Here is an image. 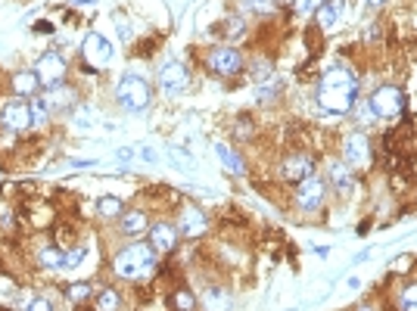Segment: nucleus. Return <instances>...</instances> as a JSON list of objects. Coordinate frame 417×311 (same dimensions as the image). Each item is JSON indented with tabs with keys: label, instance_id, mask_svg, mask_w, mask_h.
Masks as SVG:
<instances>
[{
	"label": "nucleus",
	"instance_id": "obj_17",
	"mask_svg": "<svg viewBox=\"0 0 417 311\" xmlns=\"http://www.w3.org/2000/svg\"><path fill=\"white\" fill-rule=\"evenodd\" d=\"M13 93H16V97H38V91H41V81H38V75H34V72H16V75H13Z\"/></svg>",
	"mask_w": 417,
	"mask_h": 311
},
{
	"label": "nucleus",
	"instance_id": "obj_1",
	"mask_svg": "<svg viewBox=\"0 0 417 311\" xmlns=\"http://www.w3.org/2000/svg\"><path fill=\"white\" fill-rule=\"evenodd\" d=\"M358 100V81L349 69H330L324 72V78L318 81V106L324 112H333V115H346L352 112Z\"/></svg>",
	"mask_w": 417,
	"mask_h": 311
},
{
	"label": "nucleus",
	"instance_id": "obj_2",
	"mask_svg": "<svg viewBox=\"0 0 417 311\" xmlns=\"http://www.w3.org/2000/svg\"><path fill=\"white\" fill-rule=\"evenodd\" d=\"M153 262H156V252L150 243H131L112 258V267H116L119 277L125 280H140L153 271Z\"/></svg>",
	"mask_w": 417,
	"mask_h": 311
},
{
	"label": "nucleus",
	"instance_id": "obj_26",
	"mask_svg": "<svg viewBox=\"0 0 417 311\" xmlns=\"http://www.w3.org/2000/svg\"><path fill=\"white\" fill-rule=\"evenodd\" d=\"M171 302H175V308H178V311H193V308H197V299H193L190 289H178L175 299H171Z\"/></svg>",
	"mask_w": 417,
	"mask_h": 311
},
{
	"label": "nucleus",
	"instance_id": "obj_6",
	"mask_svg": "<svg viewBox=\"0 0 417 311\" xmlns=\"http://www.w3.org/2000/svg\"><path fill=\"white\" fill-rule=\"evenodd\" d=\"M0 121H4L6 131L19 134V131H28L32 128V103H25L22 97H13L0 106Z\"/></svg>",
	"mask_w": 417,
	"mask_h": 311
},
{
	"label": "nucleus",
	"instance_id": "obj_7",
	"mask_svg": "<svg viewBox=\"0 0 417 311\" xmlns=\"http://www.w3.org/2000/svg\"><path fill=\"white\" fill-rule=\"evenodd\" d=\"M206 66H208V72H215V75L231 78L243 69V56L237 47H212L206 53Z\"/></svg>",
	"mask_w": 417,
	"mask_h": 311
},
{
	"label": "nucleus",
	"instance_id": "obj_25",
	"mask_svg": "<svg viewBox=\"0 0 417 311\" xmlns=\"http://www.w3.org/2000/svg\"><path fill=\"white\" fill-rule=\"evenodd\" d=\"M399 311H417V280L402 289V296H399Z\"/></svg>",
	"mask_w": 417,
	"mask_h": 311
},
{
	"label": "nucleus",
	"instance_id": "obj_30",
	"mask_svg": "<svg viewBox=\"0 0 417 311\" xmlns=\"http://www.w3.org/2000/svg\"><path fill=\"white\" fill-rule=\"evenodd\" d=\"M321 4H324V0H293V10L296 13H315V10H321Z\"/></svg>",
	"mask_w": 417,
	"mask_h": 311
},
{
	"label": "nucleus",
	"instance_id": "obj_29",
	"mask_svg": "<svg viewBox=\"0 0 417 311\" xmlns=\"http://www.w3.org/2000/svg\"><path fill=\"white\" fill-rule=\"evenodd\" d=\"M91 296V284H72L69 286V299L72 302H84Z\"/></svg>",
	"mask_w": 417,
	"mask_h": 311
},
{
	"label": "nucleus",
	"instance_id": "obj_14",
	"mask_svg": "<svg viewBox=\"0 0 417 311\" xmlns=\"http://www.w3.org/2000/svg\"><path fill=\"white\" fill-rule=\"evenodd\" d=\"M280 175L290 184H299L312 175V156L305 153H293V156H284V165H280Z\"/></svg>",
	"mask_w": 417,
	"mask_h": 311
},
{
	"label": "nucleus",
	"instance_id": "obj_8",
	"mask_svg": "<svg viewBox=\"0 0 417 311\" xmlns=\"http://www.w3.org/2000/svg\"><path fill=\"white\" fill-rule=\"evenodd\" d=\"M32 72L38 75V81L44 84V88H53V84H62V78H66V72H69V62L62 53H44L34 62Z\"/></svg>",
	"mask_w": 417,
	"mask_h": 311
},
{
	"label": "nucleus",
	"instance_id": "obj_16",
	"mask_svg": "<svg viewBox=\"0 0 417 311\" xmlns=\"http://www.w3.org/2000/svg\"><path fill=\"white\" fill-rule=\"evenodd\" d=\"M38 97L44 100L47 110H60V106H72V103H75L78 93L72 91V88H66V84H53V88H47L44 93H38Z\"/></svg>",
	"mask_w": 417,
	"mask_h": 311
},
{
	"label": "nucleus",
	"instance_id": "obj_24",
	"mask_svg": "<svg viewBox=\"0 0 417 311\" xmlns=\"http://www.w3.org/2000/svg\"><path fill=\"white\" fill-rule=\"evenodd\" d=\"M168 156H171V165H175V168H184V171H193V168H197V162L190 159V153H187V150H181V147H171Z\"/></svg>",
	"mask_w": 417,
	"mask_h": 311
},
{
	"label": "nucleus",
	"instance_id": "obj_33",
	"mask_svg": "<svg viewBox=\"0 0 417 311\" xmlns=\"http://www.w3.org/2000/svg\"><path fill=\"white\" fill-rule=\"evenodd\" d=\"M253 75L258 78V81H265V78L271 75V66H268V62H258V60H256V62H253Z\"/></svg>",
	"mask_w": 417,
	"mask_h": 311
},
{
	"label": "nucleus",
	"instance_id": "obj_4",
	"mask_svg": "<svg viewBox=\"0 0 417 311\" xmlns=\"http://www.w3.org/2000/svg\"><path fill=\"white\" fill-rule=\"evenodd\" d=\"M368 103H371V110L377 119H395V115L405 112L408 97H405V91L395 88V84H383V88H377L371 93Z\"/></svg>",
	"mask_w": 417,
	"mask_h": 311
},
{
	"label": "nucleus",
	"instance_id": "obj_37",
	"mask_svg": "<svg viewBox=\"0 0 417 311\" xmlns=\"http://www.w3.org/2000/svg\"><path fill=\"white\" fill-rule=\"evenodd\" d=\"M383 4H386V0H368V6H373V10H380Z\"/></svg>",
	"mask_w": 417,
	"mask_h": 311
},
{
	"label": "nucleus",
	"instance_id": "obj_11",
	"mask_svg": "<svg viewBox=\"0 0 417 311\" xmlns=\"http://www.w3.org/2000/svg\"><path fill=\"white\" fill-rule=\"evenodd\" d=\"M343 162L349 165V168H364V165H371V140H368V134H362V131H355L346 140V147H343Z\"/></svg>",
	"mask_w": 417,
	"mask_h": 311
},
{
	"label": "nucleus",
	"instance_id": "obj_18",
	"mask_svg": "<svg viewBox=\"0 0 417 311\" xmlns=\"http://www.w3.org/2000/svg\"><path fill=\"white\" fill-rule=\"evenodd\" d=\"M327 175H330V180H333V187L340 193H349L352 187H355V175H352V168L346 162H330L327 165Z\"/></svg>",
	"mask_w": 417,
	"mask_h": 311
},
{
	"label": "nucleus",
	"instance_id": "obj_36",
	"mask_svg": "<svg viewBox=\"0 0 417 311\" xmlns=\"http://www.w3.org/2000/svg\"><path fill=\"white\" fill-rule=\"evenodd\" d=\"M88 4H97V0H72V6H88Z\"/></svg>",
	"mask_w": 417,
	"mask_h": 311
},
{
	"label": "nucleus",
	"instance_id": "obj_38",
	"mask_svg": "<svg viewBox=\"0 0 417 311\" xmlns=\"http://www.w3.org/2000/svg\"><path fill=\"white\" fill-rule=\"evenodd\" d=\"M290 311H296V308H290Z\"/></svg>",
	"mask_w": 417,
	"mask_h": 311
},
{
	"label": "nucleus",
	"instance_id": "obj_27",
	"mask_svg": "<svg viewBox=\"0 0 417 311\" xmlns=\"http://www.w3.org/2000/svg\"><path fill=\"white\" fill-rule=\"evenodd\" d=\"M355 119H358V125H362V128H368V125H373V121H377V115H373L371 103H358V110H355Z\"/></svg>",
	"mask_w": 417,
	"mask_h": 311
},
{
	"label": "nucleus",
	"instance_id": "obj_22",
	"mask_svg": "<svg viewBox=\"0 0 417 311\" xmlns=\"http://www.w3.org/2000/svg\"><path fill=\"white\" fill-rule=\"evenodd\" d=\"M97 212L103 215V218H119V215L125 212V206H121L119 197H103L97 202Z\"/></svg>",
	"mask_w": 417,
	"mask_h": 311
},
{
	"label": "nucleus",
	"instance_id": "obj_23",
	"mask_svg": "<svg viewBox=\"0 0 417 311\" xmlns=\"http://www.w3.org/2000/svg\"><path fill=\"white\" fill-rule=\"evenodd\" d=\"M121 308V296L116 289H100L97 296V311H119Z\"/></svg>",
	"mask_w": 417,
	"mask_h": 311
},
{
	"label": "nucleus",
	"instance_id": "obj_32",
	"mask_svg": "<svg viewBox=\"0 0 417 311\" xmlns=\"http://www.w3.org/2000/svg\"><path fill=\"white\" fill-rule=\"evenodd\" d=\"M25 311H53V305H50L47 299H41V296H32V299L25 302Z\"/></svg>",
	"mask_w": 417,
	"mask_h": 311
},
{
	"label": "nucleus",
	"instance_id": "obj_35",
	"mask_svg": "<svg viewBox=\"0 0 417 311\" xmlns=\"http://www.w3.org/2000/svg\"><path fill=\"white\" fill-rule=\"evenodd\" d=\"M50 32H53V25L50 22H38V34H50Z\"/></svg>",
	"mask_w": 417,
	"mask_h": 311
},
{
	"label": "nucleus",
	"instance_id": "obj_13",
	"mask_svg": "<svg viewBox=\"0 0 417 311\" xmlns=\"http://www.w3.org/2000/svg\"><path fill=\"white\" fill-rule=\"evenodd\" d=\"M147 230H150V218H147V212H140V209H125V212L119 215V234L121 237L138 240V237L147 234Z\"/></svg>",
	"mask_w": 417,
	"mask_h": 311
},
{
	"label": "nucleus",
	"instance_id": "obj_10",
	"mask_svg": "<svg viewBox=\"0 0 417 311\" xmlns=\"http://www.w3.org/2000/svg\"><path fill=\"white\" fill-rule=\"evenodd\" d=\"M178 230H184V237H190V240L203 237L208 230V218L203 215V209L193 206V202H181V209H178Z\"/></svg>",
	"mask_w": 417,
	"mask_h": 311
},
{
	"label": "nucleus",
	"instance_id": "obj_15",
	"mask_svg": "<svg viewBox=\"0 0 417 311\" xmlns=\"http://www.w3.org/2000/svg\"><path fill=\"white\" fill-rule=\"evenodd\" d=\"M187 81H190V72H187L184 62H168V66L159 69V84L165 91L178 93V91L187 88Z\"/></svg>",
	"mask_w": 417,
	"mask_h": 311
},
{
	"label": "nucleus",
	"instance_id": "obj_28",
	"mask_svg": "<svg viewBox=\"0 0 417 311\" xmlns=\"http://www.w3.org/2000/svg\"><path fill=\"white\" fill-rule=\"evenodd\" d=\"M84 256H88L84 249H72V252H66V262H62V271H72V267H78V265L84 262Z\"/></svg>",
	"mask_w": 417,
	"mask_h": 311
},
{
	"label": "nucleus",
	"instance_id": "obj_3",
	"mask_svg": "<svg viewBox=\"0 0 417 311\" xmlns=\"http://www.w3.org/2000/svg\"><path fill=\"white\" fill-rule=\"evenodd\" d=\"M116 97L125 112L140 115V112H147V106H150V84L143 81L140 75H125L116 88Z\"/></svg>",
	"mask_w": 417,
	"mask_h": 311
},
{
	"label": "nucleus",
	"instance_id": "obj_12",
	"mask_svg": "<svg viewBox=\"0 0 417 311\" xmlns=\"http://www.w3.org/2000/svg\"><path fill=\"white\" fill-rule=\"evenodd\" d=\"M150 246H153V252H159V256H168V252H175V246H178V230L171 227V224H165V221H156V224H150Z\"/></svg>",
	"mask_w": 417,
	"mask_h": 311
},
{
	"label": "nucleus",
	"instance_id": "obj_31",
	"mask_svg": "<svg viewBox=\"0 0 417 311\" xmlns=\"http://www.w3.org/2000/svg\"><path fill=\"white\" fill-rule=\"evenodd\" d=\"M221 34H225V38H243V19L240 16H237V19H227V32H221Z\"/></svg>",
	"mask_w": 417,
	"mask_h": 311
},
{
	"label": "nucleus",
	"instance_id": "obj_34",
	"mask_svg": "<svg viewBox=\"0 0 417 311\" xmlns=\"http://www.w3.org/2000/svg\"><path fill=\"white\" fill-rule=\"evenodd\" d=\"M116 159H119V162H131V159H134V150L121 147V150H119V153H116Z\"/></svg>",
	"mask_w": 417,
	"mask_h": 311
},
{
	"label": "nucleus",
	"instance_id": "obj_21",
	"mask_svg": "<svg viewBox=\"0 0 417 311\" xmlns=\"http://www.w3.org/2000/svg\"><path fill=\"white\" fill-rule=\"evenodd\" d=\"M215 153L221 156V165H225L227 171H234V175H243V162H240V156L234 153L227 143H215Z\"/></svg>",
	"mask_w": 417,
	"mask_h": 311
},
{
	"label": "nucleus",
	"instance_id": "obj_19",
	"mask_svg": "<svg viewBox=\"0 0 417 311\" xmlns=\"http://www.w3.org/2000/svg\"><path fill=\"white\" fill-rule=\"evenodd\" d=\"M62 262H66V249L60 246H47V249L38 252V265L50 267V271H62Z\"/></svg>",
	"mask_w": 417,
	"mask_h": 311
},
{
	"label": "nucleus",
	"instance_id": "obj_9",
	"mask_svg": "<svg viewBox=\"0 0 417 311\" xmlns=\"http://www.w3.org/2000/svg\"><path fill=\"white\" fill-rule=\"evenodd\" d=\"M324 197H327V184L321 178L308 175L305 180H299V187H296L299 209H305V212H318L321 202H324Z\"/></svg>",
	"mask_w": 417,
	"mask_h": 311
},
{
	"label": "nucleus",
	"instance_id": "obj_5",
	"mask_svg": "<svg viewBox=\"0 0 417 311\" xmlns=\"http://www.w3.org/2000/svg\"><path fill=\"white\" fill-rule=\"evenodd\" d=\"M112 56H116V47L110 44V38H103L100 32H91L88 38L81 41V60L88 62L91 69H110Z\"/></svg>",
	"mask_w": 417,
	"mask_h": 311
},
{
	"label": "nucleus",
	"instance_id": "obj_20",
	"mask_svg": "<svg viewBox=\"0 0 417 311\" xmlns=\"http://www.w3.org/2000/svg\"><path fill=\"white\" fill-rule=\"evenodd\" d=\"M336 19H340V4L336 0H324L318 10V28L321 32H330L336 25Z\"/></svg>",
	"mask_w": 417,
	"mask_h": 311
}]
</instances>
